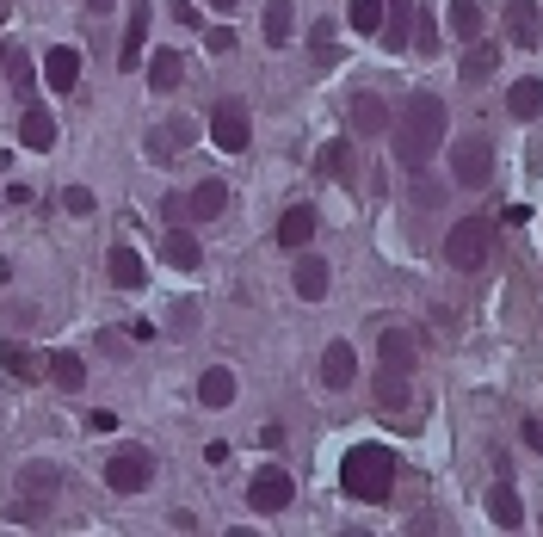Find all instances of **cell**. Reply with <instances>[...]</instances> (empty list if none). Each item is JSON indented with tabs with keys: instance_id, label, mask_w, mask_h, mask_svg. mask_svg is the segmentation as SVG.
Listing matches in <instances>:
<instances>
[{
	"instance_id": "1",
	"label": "cell",
	"mask_w": 543,
	"mask_h": 537,
	"mask_svg": "<svg viewBox=\"0 0 543 537\" xmlns=\"http://www.w3.org/2000/svg\"><path fill=\"white\" fill-rule=\"evenodd\" d=\"M389 136H395V161H402L408 173H420L432 155H439V142H445V99L420 93L414 105H402V118L389 124Z\"/></svg>"
},
{
	"instance_id": "2",
	"label": "cell",
	"mask_w": 543,
	"mask_h": 537,
	"mask_svg": "<svg viewBox=\"0 0 543 537\" xmlns=\"http://www.w3.org/2000/svg\"><path fill=\"white\" fill-rule=\"evenodd\" d=\"M340 488H346V500L383 507L389 488H395V451H389V445H358V451H346V463H340Z\"/></svg>"
},
{
	"instance_id": "3",
	"label": "cell",
	"mask_w": 543,
	"mask_h": 537,
	"mask_svg": "<svg viewBox=\"0 0 543 537\" xmlns=\"http://www.w3.org/2000/svg\"><path fill=\"white\" fill-rule=\"evenodd\" d=\"M56 494H62V470H56V463H25L19 482H13V500H7V519L13 525H38Z\"/></svg>"
},
{
	"instance_id": "4",
	"label": "cell",
	"mask_w": 543,
	"mask_h": 537,
	"mask_svg": "<svg viewBox=\"0 0 543 537\" xmlns=\"http://www.w3.org/2000/svg\"><path fill=\"white\" fill-rule=\"evenodd\" d=\"M488 247H494V223H482V217H463V223L445 235V266H457V272H476V266L488 260Z\"/></svg>"
},
{
	"instance_id": "5",
	"label": "cell",
	"mask_w": 543,
	"mask_h": 537,
	"mask_svg": "<svg viewBox=\"0 0 543 537\" xmlns=\"http://www.w3.org/2000/svg\"><path fill=\"white\" fill-rule=\"evenodd\" d=\"M149 482H155V451H142V445L112 451V463H105V488L112 494H142Z\"/></svg>"
},
{
	"instance_id": "6",
	"label": "cell",
	"mask_w": 543,
	"mask_h": 537,
	"mask_svg": "<svg viewBox=\"0 0 543 537\" xmlns=\"http://www.w3.org/2000/svg\"><path fill=\"white\" fill-rule=\"evenodd\" d=\"M488 173H494V149H488V136H463L457 149H451V179L463 192H476L488 186Z\"/></svg>"
},
{
	"instance_id": "7",
	"label": "cell",
	"mask_w": 543,
	"mask_h": 537,
	"mask_svg": "<svg viewBox=\"0 0 543 537\" xmlns=\"http://www.w3.org/2000/svg\"><path fill=\"white\" fill-rule=\"evenodd\" d=\"M210 136H216V149H223V155H247V142H253V118H247V105L223 99V105L210 112Z\"/></svg>"
},
{
	"instance_id": "8",
	"label": "cell",
	"mask_w": 543,
	"mask_h": 537,
	"mask_svg": "<svg viewBox=\"0 0 543 537\" xmlns=\"http://www.w3.org/2000/svg\"><path fill=\"white\" fill-rule=\"evenodd\" d=\"M291 494H297V482L284 476V470H260V476L247 482V507L272 519V513H284V507H291Z\"/></svg>"
},
{
	"instance_id": "9",
	"label": "cell",
	"mask_w": 543,
	"mask_h": 537,
	"mask_svg": "<svg viewBox=\"0 0 543 537\" xmlns=\"http://www.w3.org/2000/svg\"><path fill=\"white\" fill-rule=\"evenodd\" d=\"M44 81H50V93H75V81H81V50H75V44L44 50Z\"/></svg>"
},
{
	"instance_id": "10",
	"label": "cell",
	"mask_w": 543,
	"mask_h": 537,
	"mask_svg": "<svg viewBox=\"0 0 543 537\" xmlns=\"http://www.w3.org/2000/svg\"><path fill=\"white\" fill-rule=\"evenodd\" d=\"M142 44H149V0H130V31L118 44V68H142Z\"/></svg>"
},
{
	"instance_id": "11",
	"label": "cell",
	"mask_w": 543,
	"mask_h": 537,
	"mask_svg": "<svg viewBox=\"0 0 543 537\" xmlns=\"http://www.w3.org/2000/svg\"><path fill=\"white\" fill-rule=\"evenodd\" d=\"M488 519H494L500 531H519V525H525V500H519L513 482H494V488H488Z\"/></svg>"
},
{
	"instance_id": "12",
	"label": "cell",
	"mask_w": 543,
	"mask_h": 537,
	"mask_svg": "<svg viewBox=\"0 0 543 537\" xmlns=\"http://www.w3.org/2000/svg\"><path fill=\"white\" fill-rule=\"evenodd\" d=\"M346 124H352L358 136H377V130H389L383 99H377V93H352V99H346Z\"/></svg>"
},
{
	"instance_id": "13",
	"label": "cell",
	"mask_w": 543,
	"mask_h": 537,
	"mask_svg": "<svg viewBox=\"0 0 543 537\" xmlns=\"http://www.w3.org/2000/svg\"><path fill=\"white\" fill-rule=\"evenodd\" d=\"M309 241H315V204H291L278 217V247H291V254H297V247H309Z\"/></svg>"
},
{
	"instance_id": "14",
	"label": "cell",
	"mask_w": 543,
	"mask_h": 537,
	"mask_svg": "<svg viewBox=\"0 0 543 537\" xmlns=\"http://www.w3.org/2000/svg\"><path fill=\"white\" fill-rule=\"evenodd\" d=\"M506 38H513L519 50H537V44H543V25H537L531 0H513V7H506Z\"/></svg>"
},
{
	"instance_id": "15",
	"label": "cell",
	"mask_w": 543,
	"mask_h": 537,
	"mask_svg": "<svg viewBox=\"0 0 543 537\" xmlns=\"http://www.w3.org/2000/svg\"><path fill=\"white\" fill-rule=\"evenodd\" d=\"M358 377V352L346 346V340H334L328 352H321V383H328V389H346Z\"/></svg>"
},
{
	"instance_id": "16",
	"label": "cell",
	"mask_w": 543,
	"mask_h": 537,
	"mask_svg": "<svg viewBox=\"0 0 543 537\" xmlns=\"http://www.w3.org/2000/svg\"><path fill=\"white\" fill-rule=\"evenodd\" d=\"M223 204H229V186H223V179H204V186L186 198V217L192 223H216V217H223Z\"/></svg>"
},
{
	"instance_id": "17",
	"label": "cell",
	"mask_w": 543,
	"mask_h": 537,
	"mask_svg": "<svg viewBox=\"0 0 543 537\" xmlns=\"http://www.w3.org/2000/svg\"><path fill=\"white\" fill-rule=\"evenodd\" d=\"M198 402H204V408H229V402H235V371H229V365H210V371L198 377Z\"/></svg>"
},
{
	"instance_id": "18",
	"label": "cell",
	"mask_w": 543,
	"mask_h": 537,
	"mask_svg": "<svg viewBox=\"0 0 543 537\" xmlns=\"http://www.w3.org/2000/svg\"><path fill=\"white\" fill-rule=\"evenodd\" d=\"M445 19H451V38L457 44H476L482 38V7H476V0H445Z\"/></svg>"
},
{
	"instance_id": "19",
	"label": "cell",
	"mask_w": 543,
	"mask_h": 537,
	"mask_svg": "<svg viewBox=\"0 0 543 537\" xmlns=\"http://www.w3.org/2000/svg\"><path fill=\"white\" fill-rule=\"evenodd\" d=\"M297 297H303V303L328 297V260H321V254H303V260H297Z\"/></svg>"
},
{
	"instance_id": "20",
	"label": "cell",
	"mask_w": 543,
	"mask_h": 537,
	"mask_svg": "<svg viewBox=\"0 0 543 537\" xmlns=\"http://www.w3.org/2000/svg\"><path fill=\"white\" fill-rule=\"evenodd\" d=\"M161 254H167V266H179V272H198V260H204V247L186 235V229H173L167 223V241H161Z\"/></svg>"
},
{
	"instance_id": "21",
	"label": "cell",
	"mask_w": 543,
	"mask_h": 537,
	"mask_svg": "<svg viewBox=\"0 0 543 537\" xmlns=\"http://www.w3.org/2000/svg\"><path fill=\"white\" fill-rule=\"evenodd\" d=\"M383 13H389V0H346V25L358 31V38H377Z\"/></svg>"
},
{
	"instance_id": "22",
	"label": "cell",
	"mask_w": 543,
	"mask_h": 537,
	"mask_svg": "<svg viewBox=\"0 0 543 537\" xmlns=\"http://www.w3.org/2000/svg\"><path fill=\"white\" fill-rule=\"evenodd\" d=\"M105 266H112V284H118V291H136V284L149 278V266H142L136 247H112V260H105Z\"/></svg>"
},
{
	"instance_id": "23",
	"label": "cell",
	"mask_w": 543,
	"mask_h": 537,
	"mask_svg": "<svg viewBox=\"0 0 543 537\" xmlns=\"http://www.w3.org/2000/svg\"><path fill=\"white\" fill-rule=\"evenodd\" d=\"M19 136H25V149H50V142H56V118L44 112V105H25Z\"/></svg>"
},
{
	"instance_id": "24",
	"label": "cell",
	"mask_w": 543,
	"mask_h": 537,
	"mask_svg": "<svg viewBox=\"0 0 543 537\" xmlns=\"http://www.w3.org/2000/svg\"><path fill=\"white\" fill-rule=\"evenodd\" d=\"M377 408L383 414H402L408 408V371H389V365L377 371Z\"/></svg>"
},
{
	"instance_id": "25",
	"label": "cell",
	"mask_w": 543,
	"mask_h": 537,
	"mask_svg": "<svg viewBox=\"0 0 543 537\" xmlns=\"http://www.w3.org/2000/svg\"><path fill=\"white\" fill-rule=\"evenodd\" d=\"M186 142H192L186 118H173L167 130H149V161H173V149H186Z\"/></svg>"
},
{
	"instance_id": "26",
	"label": "cell",
	"mask_w": 543,
	"mask_h": 537,
	"mask_svg": "<svg viewBox=\"0 0 543 537\" xmlns=\"http://www.w3.org/2000/svg\"><path fill=\"white\" fill-rule=\"evenodd\" d=\"M506 112H513L519 124L543 118V81H513V99H506Z\"/></svg>"
},
{
	"instance_id": "27",
	"label": "cell",
	"mask_w": 543,
	"mask_h": 537,
	"mask_svg": "<svg viewBox=\"0 0 543 537\" xmlns=\"http://www.w3.org/2000/svg\"><path fill=\"white\" fill-rule=\"evenodd\" d=\"M377 352H383V365H389V371H408V365H414V334H408V328H389Z\"/></svg>"
},
{
	"instance_id": "28",
	"label": "cell",
	"mask_w": 543,
	"mask_h": 537,
	"mask_svg": "<svg viewBox=\"0 0 543 537\" xmlns=\"http://www.w3.org/2000/svg\"><path fill=\"white\" fill-rule=\"evenodd\" d=\"M494 62H500V50L476 38V44L463 50V81H488V75H494Z\"/></svg>"
},
{
	"instance_id": "29",
	"label": "cell",
	"mask_w": 543,
	"mask_h": 537,
	"mask_svg": "<svg viewBox=\"0 0 543 537\" xmlns=\"http://www.w3.org/2000/svg\"><path fill=\"white\" fill-rule=\"evenodd\" d=\"M0 365H7L19 383H31V377H38V352L19 346V340H7V346H0Z\"/></svg>"
},
{
	"instance_id": "30",
	"label": "cell",
	"mask_w": 543,
	"mask_h": 537,
	"mask_svg": "<svg viewBox=\"0 0 543 537\" xmlns=\"http://www.w3.org/2000/svg\"><path fill=\"white\" fill-rule=\"evenodd\" d=\"M50 377H56V383L68 389V396H75V389L87 383V365H81L75 352H56V358H50Z\"/></svg>"
},
{
	"instance_id": "31",
	"label": "cell",
	"mask_w": 543,
	"mask_h": 537,
	"mask_svg": "<svg viewBox=\"0 0 543 537\" xmlns=\"http://www.w3.org/2000/svg\"><path fill=\"white\" fill-rule=\"evenodd\" d=\"M179 75H186V68H179V56H173V50H161V56L149 62V87H155V93H173V87H179Z\"/></svg>"
},
{
	"instance_id": "32",
	"label": "cell",
	"mask_w": 543,
	"mask_h": 537,
	"mask_svg": "<svg viewBox=\"0 0 543 537\" xmlns=\"http://www.w3.org/2000/svg\"><path fill=\"white\" fill-rule=\"evenodd\" d=\"M291 38V0H272L266 7V44H284Z\"/></svg>"
},
{
	"instance_id": "33",
	"label": "cell",
	"mask_w": 543,
	"mask_h": 537,
	"mask_svg": "<svg viewBox=\"0 0 543 537\" xmlns=\"http://www.w3.org/2000/svg\"><path fill=\"white\" fill-rule=\"evenodd\" d=\"M0 75H7V81H13V87L25 93V81H31V62H25V56H19V50L7 44V50H0Z\"/></svg>"
},
{
	"instance_id": "34",
	"label": "cell",
	"mask_w": 543,
	"mask_h": 537,
	"mask_svg": "<svg viewBox=\"0 0 543 537\" xmlns=\"http://www.w3.org/2000/svg\"><path fill=\"white\" fill-rule=\"evenodd\" d=\"M93 204H99V198H93L87 186H68V192H62V210H68V217H93Z\"/></svg>"
},
{
	"instance_id": "35",
	"label": "cell",
	"mask_w": 543,
	"mask_h": 537,
	"mask_svg": "<svg viewBox=\"0 0 543 537\" xmlns=\"http://www.w3.org/2000/svg\"><path fill=\"white\" fill-rule=\"evenodd\" d=\"M414 44H420V56H432V50H439V25H432L426 13H414Z\"/></svg>"
},
{
	"instance_id": "36",
	"label": "cell",
	"mask_w": 543,
	"mask_h": 537,
	"mask_svg": "<svg viewBox=\"0 0 543 537\" xmlns=\"http://www.w3.org/2000/svg\"><path fill=\"white\" fill-rule=\"evenodd\" d=\"M346 142H328V149H321V173H334V179H346Z\"/></svg>"
},
{
	"instance_id": "37",
	"label": "cell",
	"mask_w": 543,
	"mask_h": 537,
	"mask_svg": "<svg viewBox=\"0 0 543 537\" xmlns=\"http://www.w3.org/2000/svg\"><path fill=\"white\" fill-rule=\"evenodd\" d=\"M210 50H216V56H229V50H235V31H229V25H216V31H210Z\"/></svg>"
},
{
	"instance_id": "38",
	"label": "cell",
	"mask_w": 543,
	"mask_h": 537,
	"mask_svg": "<svg viewBox=\"0 0 543 537\" xmlns=\"http://www.w3.org/2000/svg\"><path fill=\"white\" fill-rule=\"evenodd\" d=\"M500 223L519 229V223H531V210H525V204H500Z\"/></svg>"
},
{
	"instance_id": "39",
	"label": "cell",
	"mask_w": 543,
	"mask_h": 537,
	"mask_svg": "<svg viewBox=\"0 0 543 537\" xmlns=\"http://www.w3.org/2000/svg\"><path fill=\"white\" fill-rule=\"evenodd\" d=\"M87 426H93V433H112L118 414H112V408H93V414H87Z\"/></svg>"
},
{
	"instance_id": "40",
	"label": "cell",
	"mask_w": 543,
	"mask_h": 537,
	"mask_svg": "<svg viewBox=\"0 0 543 537\" xmlns=\"http://www.w3.org/2000/svg\"><path fill=\"white\" fill-rule=\"evenodd\" d=\"M161 223H186V198H167L161 204Z\"/></svg>"
},
{
	"instance_id": "41",
	"label": "cell",
	"mask_w": 543,
	"mask_h": 537,
	"mask_svg": "<svg viewBox=\"0 0 543 537\" xmlns=\"http://www.w3.org/2000/svg\"><path fill=\"white\" fill-rule=\"evenodd\" d=\"M167 7H173V19H179V25H198V7H186V0H167Z\"/></svg>"
},
{
	"instance_id": "42",
	"label": "cell",
	"mask_w": 543,
	"mask_h": 537,
	"mask_svg": "<svg viewBox=\"0 0 543 537\" xmlns=\"http://www.w3.org/2000/svg\"><path fill=\"white\" fill-rule=\"evenodd\" d=\"M525 445H531V451H543V420H525Z\"/></svg>"
},
{
	"instance_id": "43",
	"label": "cell",
	"mask_w": 543,
	"mask_h": 537,
	"mask_svg": "<svg viewBox=\"0 0 543 537\" xmlns=\"http://www.w3.org/2000/svg\"><path fill=\"white\" fill-rule=\"evenodd\" d=\"M87 13H112V0H87Z\"/></svg>"
},
{
	"instance_id": "44",
	"label": "cell",
	"mask_w": 543,
	"mask_h": 537,
	"mask_svg": "<svg viewBox=\"0 0 543 537\" xmlns=\"http://www.w3.org/2000/svg\"><path fill=\"white\" fill-rule=\"evenodd\" d=\"M210 7H216V13H229V7H235V0H210Z\"/></svg>"
},
{
	"instance_id": "45",
	"label": "cell",
	"mask_w": 543,
	"mask_h": 537,
	"mask_svg": "<svg viewBox=\"0 0 543 537\" xmlns=\"http://www.w3.org/2000/svg\"><path fill=\"white\" fill-rule=\"evenodd\" d=\"M0 19H7V0H0Z\"/></svg>"
}]
</instances>
